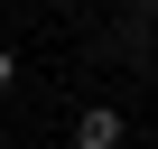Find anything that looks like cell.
I'll list each match as a JSON object with an SVG mask.
<instances>
[{"instance_id": "4", "label": "cell", "mask_w": 158, "mask_h": 149, "mask_svg": "<svg viewBox=\"0 0 158 149\" xmlns=\"http://www.w3.org/2000/svg\"><path fill=\"white\" fill-rule=\"evenodd\" d=\"M139 10H158V0H139Z\"/></svg>"}, {"instance_id": "2", "label": "cell", "mask_w": 158, "mask_h": 149, "mask_svg": "<svg viewBox=\"0 0 158 149\" xmlns=\"http://www.w3.org/2000/svg\"><path fill=\"white\" fill-rule=\"evenodd\" d=\"M10 93H19V56L0 47V103H10Z\"/></svg>"}, {"instance_id": "1", "label": "cell", "mask_w": 158, "mask_h": 149, "mask_svg": "<svg viewBox=\"0 0 158 149\" xmlns=\"http://www.w3.org/2000/svg\"><path fill=\"white\" fill-rule=\"evenodd\" d=\"M65 130H74V149H121V140H130V121H121L112 103H84V112H74Z\"/></svg>"}, {"instance_id": "5", "label": "cell", "mask_w": 158, "mask_h": 149, "mask_svg": "<svg viewBox=\"0 0 158 149\" xmlns=\"http://www.w3.org/2000/svg\"><path fill=\"white\" fill-rule=\"evenodd\" d=\"M149 140H158V121H149Z\"/></svg>"}, {"instance_id": "3", "label": "cell", "mask_w": 158, "mask_h": 149, "mask_svg": "<svg viewBox=\"0 0 158 149\" xmlns=\"http://www.w3.org/2000/svg\"><path fill=\"white\" fill-rule=\"evenodd\" d=\"M149 47H158V10H149Z\"/></svg>"}]
</instances>
